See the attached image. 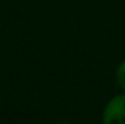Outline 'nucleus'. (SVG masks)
Instances as JSON below:
<instances>
[{
  "instance_id": "f257e3e1",
  "label": "nucleus",
  "mask_w": 125,
  "mask_h": 124,
  "mask_svg": "<svg viewBox=\"0 0 125 124\" xmlns=\"http://www.w3.org/2000/svg\"><path fill=\"white\" fill-rule=\"evenodd\" d=\"M102 124H125V93L112 96L102 110Z\"/></svg>"
},
{
  "instance_id": "f03ea898",
  "label": "nucleus",
  "mask_w": 125,
  "mask_h": 124,
  "mask_svg": "<svg viewBox=\"0 0 125 124\" xmlns=\"http://www.w3.org/2000/svg\"><path fill=\"white\" fill-rule=\"evenodd\" d=\"M115 82H116L118 88L121 89V92L125 93V59L118 63V66L115 69Z\"/></svg>"
},
{
  "instance_id": "7ed1b4c3",
  "label": "nucleus",
  "mask_w": 125,
  "mask_h": 124,
  "mask_svg": "<svg viewBox=\"0 0 125 124\" xmlns=\"http://www.w3.org/2000/svg\"><path fill=\"white\" fill-rule=\"evenodd\" d=\"M55 124H73V123H70V121H65V120H62V121H57Z\"/></svg>"
}]
</instances>
